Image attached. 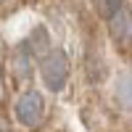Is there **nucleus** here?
<instances>
[{"label":"nucleus","mask_w":132,"mask_h":132,"mask_svg":"<svg viewBox=\"0 0 132 132\" xmlns=\"http://www.w3.org/2000/svg\"><path fill=\"white\" fill-rule=\"evenodd\" d=\"M40 74L42 82L50 93H61L66 85V77H69V58H66L63 50H48L40 61Z\"/></svg>","instance_id":"obj_1"},{"label":"nucleus","mask_w":132,"mask_h":132,"mask_svg":"<svg viewBox=\"0 0 132 132\" xmlns=\"http://www.w3.org/2000/svg\"><path fill=\"white\" fill-rule=\"evenodd\" d=\"M42 114H45V101L37 90H27L19 98L16 103V116L24 127H37L42 122Z\"/></svg>","instance_id":"obj_2"},{"label":"nucleus","mask_w":132,"mask_h":132,"mask_svg":"<svg viewBox=\"0 0 132 132\" xmlns=\"http://www.w3.org/2000/svg\"><path fill=\"white\" fill-rule=\"evenodd\" d=\"M19 48L24 50L29 58H42V56H45V53L50 50V40H48V32H45V27H37V29L32 32V35H29L24 42H21Z\"/></svg>","instance_id":"obj_3"},{"label":"nucleus","mask_w":132,"mask_h":132,"mask_svg":"<svg viewBox=\"0 0 132 132\" xmlns=\"http://www.w3.org/2000/svg\"><path fill=\"white\" fill-rule=\"evenodd\" d=\"M108 21H111V37L124 45V42L129 40V27H132V24H129V11H127V8H119Z\"/></svg>","instance_id":"obj_4"},{"label":"nucleus","mask_w":132,"mask_h":132,"mask_svg":"<svg viewBox=\"0 0 132 132\" xmlns=\"http://www.w3.org/2000/svg\"><path fill=\"white\" fill-rule=\"evenodd\" d=\"M116 101L122 103L124 111H129V103H132V93H129V74L124 71L116 82Z\"/></svg>","instance_id":"obj_5"},{"label":"nucleus","mask_w":132,"mask_h":132,"mask_svg":"<svg viewBox=\"0 0 132 132\" xmlns=\"http://www.w3.org/2000/svg\"><path fill=\"white\" fill-rule=\"evenodd\" d=\"M29 56H27V53L24 50H21V48H16V56H13V71H16V77H19V79H27V77H29Z\"/></svg>","instance_id":"obj_6"},{"label":"nucleus","mask_w":132,"mask_h":132,"mask_svg":"<svg viewBox=\"0 0 132 132\" xmlns=\"http://www.w3.org/2000/svg\"><path fill=\"white\" fill-rule=\"evenodd\" d=\"M95 5H98V11H101V16L111 19L119 8H124V0H95Z\"/></svg>","instance_id":"obj_7"},{"label":"nucleus","mask_w":132,"mask_h":132,"mask_svg":"<svg viewBox=\"0 0 132 132\" xmlns=\"http://www.w3.org/2000/svg\"><path fill=\"white\" fill-rule=\"evenodd\" d=\"M0 132H5V127H3V119H0Z\"/></svg>","instance_id":"obj_8"}]
</instances>
